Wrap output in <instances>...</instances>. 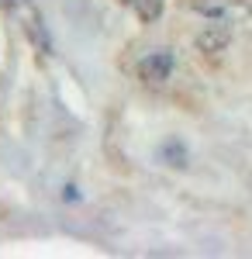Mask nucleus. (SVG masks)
Returning a JSON list of instances; mask_svg holds the SVG:
<instances>
[{
    "instance_id": "20e7f679",
    "label": "nucleus",
    "mask_w": 252,
    "mask_h": 259,
    "mask_svg": "<svg viewBox=\"0 0 252 259\" xmlns=\"http://www.w3.org/2000/svg\"><path fill=\"white\" fill-rule=\"evenodd\" d=\"M159 159H166L173 169H187L190 152H187V145H183L180 139H166V142H162V149H159Z\"/></svg>"
},
{
    "instance_id": "423d86ee",
    "label": "nucleus",
    "mask_w": 252,
    "mask_h": 259,
    "mask_svg": "<svg viewBox=\"0 0 252 259\" xmlns=\"http://www.w3.org/2000/svg\"><path fill=\"white\" fill-rule=\"evenodd\" d=\"M62 200H69V204H73V200H79V190L73 187V183H66V190H62Z\"/></svg>"
},
{
    "instance_id": "f03ea898",
    "label": "nucleus",
    "mask_w": 252,
    "mask_h": 259,
    "mask_svg": "<svg viewBox=\"0 0 252 259\" xmlns=\"http://www.w3.org/2000/svg\"><path fill=\"white\" fill-rule=\"evenodd\" d=\"M173 69H176V56L170 49H155V52L138 59V76L149 83V87H162V83L173 76Z\"/></svg>"
},
{
    "instance_id": "39448f33",
    "label": "nucleus",
    "mask_w": 252,
    "mask_h": 259,
    "mask_svg": "<svg viewBox=\"0 0 252 259\" xmlns=\"http://www.w3.org/2000/svg\"><path fill=\"white\" fill-rule=\"evenodd\" d=\"M128 7L138 14V21H145V24H155V21L162 18V0H128Z\"/></svg>"
},
{
    "instance_id": "7ed1b4c3",
    "label": "nucleus",
    "mask_w": 252,
    "mask_h": 259,
    "mask_svg": "<svg viewBox=\"0 0 252 259\" xmlns=\"http://www.w3.org/2000/svg\"><path fill=\"white\" fill-rule=\"evenodd\" d=\"M228 41H232V28H228L225 21H218V24H207V28L197 35V49L207 52V56H218V52L228 49Z\"/></svg>"
},
{
    "instance_id": "f257e3e1",
    "label": "nucleus",
    "mask_w": 252,
    "mask_h": 259,
    "mask_svg": "<svg viewBox=\"0 0 252 259\" xmlns=\"http://www.w3.org/2000/svg\"><path fill=\"white\" fill-rule=\"evenodd\" d=\"M7 4H11V11L18 14L28 41L38 49V56H52V38H49V28H45V21H41L38 7H35L31 0H7Z\"/></svg>"
}]
</instances>
